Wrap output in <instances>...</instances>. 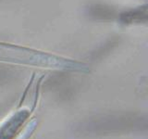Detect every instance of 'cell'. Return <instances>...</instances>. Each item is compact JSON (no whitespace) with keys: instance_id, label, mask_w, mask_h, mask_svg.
Here are the masks:
<instances>
[{"instance_id":"2","label":"cell","mask_w":148,"mask_h":139,"mask_svg":"<svg viewBox=\"0 0 148 139\" xmlns=\"http://www.w3.org/2000/svg\"><path fill=\"white\" fill-rule=\"evenodd\" d=\"M37 124H38V122H37L36 119L31 120L25 125V127L21 130V132L18 133V136L16 137H14L13 139H29L32 136V133H34L37 127Z\"/></svg>"},{"instance_id":"1","label":"cell","mask_w":148,"mask_h":139,"mask_svg":"<svg viewBox=\"0 0 148 139\" xmlns=\"http://www.w3.org/2000/svg\"><path fill=\"white\" fill-rule=\"evenodd\" d=\"M30 111L27 109L18 110L8 118L0 126V139H13L30 116Z\"/></svg>"}]
</instances>
